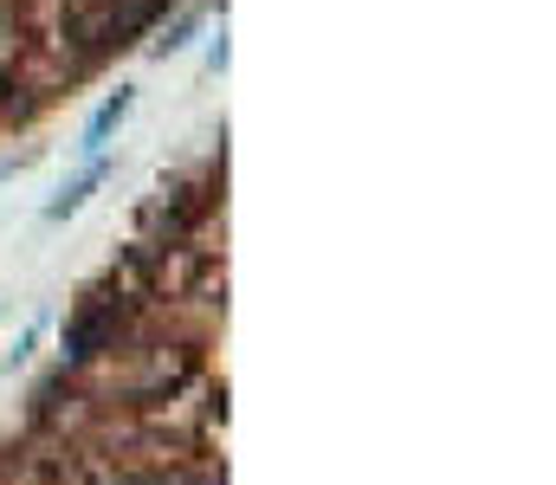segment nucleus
I'll list each match as a JSON object with an SVG mask.
<instances>
[{
  "instance_id": "f257e3e1",
  "label": "nucleus",
  "mask_w": 556,
  "mask_h": 485,
  "mask_svg": "<svg viewBox=\"0 0 556 485\" xmlns=\"http://www.w3.org/2000/svg\"><path fill=\"white\" fill-rule=\"evenodd\" d=\"M130 111H137V85H117V91L98 104V117L85 124V143H78V150H85V156H104V143L124 130V117H130Z\"/></svg>"
},
{
  "instance_id": "f03ea898",
  "label": "nucleus",
  "mask_w": 556,
  "mask_h": 485,
  "mask_svg": "<svg viewBox=\"0 0 556 485\" xmlns=\"http://www.w3.org/2000/svg\"><path fill=\"white\" fill-rule=\"evenodd\" d=\"M104 175H111V156H91V168H85V175H72V181H65V188H59V194L46 201V227L72 220V214H78V207H85V201H91V194L104 188Z\"/></svg>"
},
{
  "instance_id": "7ed1b4c3",
  "label": "nucleus",
  "mask_w": 556,
  "mask_h": 485,
  "mask_svg": "<svg viewBox=\"0 0 556 485\" xmlns=\"http://www.w3.org/2000/svg\"><path fill=\"white\" fill-rule=\"evenodd\" d=\"M39 336H46V318H33V323H26V336H20V343H13V349L0 356V375H13V369H26V356L39 349Z\"/></svg>"
},
{
  "instance_id": "20e7f679",
  "label": "nucleus",
  "mask_w": 556,
  "mask_h": 485,
  "mask_svg": "<svg viewBox=\"0 0 556 485\" xmlns=\"http://www.w3.org/2000/svg\"><path fill=\"white\" fill-rule=\"evenodd\" d=\"M188 33H194V13H181V20L155 39V52H181V46H188Z\"/></svg>"
}]
</instances>
